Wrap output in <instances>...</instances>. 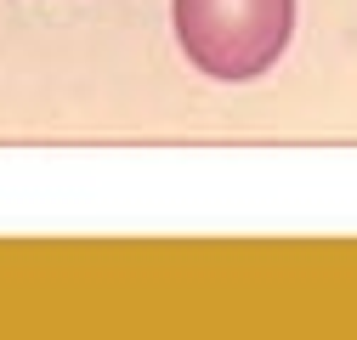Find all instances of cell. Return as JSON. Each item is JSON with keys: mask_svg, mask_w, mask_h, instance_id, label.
Segmentation results:
<instances>
[{"mask_svg": "<svg viewBox=\"0 0 357 340\" xmlns=\"http://www.w3.org/2000/svg\"><path fill=\"white\" fill-rule=\"evenodd\" d=\"M176 40L210 79H261L295 34V0H170Z\"/></svg>", "mask_w": 357, "mask_h": 340, "instance_id": "cell-1", "label": "cell"}]
</instances>
